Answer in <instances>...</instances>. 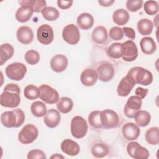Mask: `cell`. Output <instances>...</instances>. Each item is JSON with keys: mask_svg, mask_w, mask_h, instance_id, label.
Returning <instances> with one entry per match:
<instances>
[{"mask_svg": "<svg viewBox=\"0 0 159 159\" xmlns=\"http://www.w3.org/2000/svg\"><path fill=\"white\" fill-rule=\"evenodd\" d=\"M20 88L14 83L7 84L0 96L1 105L5 107L15 108L20 102Z\"/></svg>", "mask_w": 159, "mask_h": 159, "instance_id": "cell-1", "label": "cell"}, {"mask_svg": "<svg viewBox=\"0 0 159 159\" xmlns=\"http://www.w3.org/2000/svg\"><path fill=\"white\" fill-rule=\"evenodd\" d=\"M25 114L20 109H14L11 111H5L1 116V122L7 128H17L21 126L25 120Z\"/></svg>", "mask_w": 159, "mask_h": 159, "instance_id": "cell-2", "label": "cell"}, {"mask_svg": "<svg viewBox=\"0 0 159 159\" xmlns=\"http://www.w3.org/2000/svg\"><path fill=\"white\" fill-rule=\"evenodd\" d=\"M127 75L134 81L135 84L148 86L153 81L152 73L149 70L140 66L132 67L128 71Z\"/></svg>", "mask_w": 159, "mask_h": 159, "instance_id": "cell-3", "label": "cell"}, {"mask_svg": "<svg viewBox=\"0 0 159 159\" xmlns=\"http://www.w3.org/2000/svg\"><path fill=\"white\" fill-rule=\"evenodd\" d=\"M88 124L86 121L81 116H75L71 121V133L76 139H82L87 134Z\"/></svg>", "mask_w": 159, "mask_h": 159, "instance_id": "cell-4", "label": "cell"}, {"mask_svg": "<svg viewBox=\"0 0 159 159\" xmlns=\"http://www.w3.org/2000/svg\"><path fill=\"white\" fill-rule=\"evenodd\" d=\"M27 69L26 66L19 62H15L9 64L7 66L5 70L6 76L12 80L20 81L22 80L26 73Z\"/></svg>", "mask_w": 159, "mask_h": 159, "instance_id": "cell-5", "label": "cell"}, {"mask_svg": "<svg viewBox=\"0 0 159 159\" xmlns=\"http://www.w3.org/2000/svg\"><path fill=\"white\" fill-rule=\"evenodd\" d=\"M39 135L37 128L33 124L25 125L19 132V141L22 144H30L35 141Z\"/></svg>", "mask_w": 159, "mask_h": 159, "instance_id": "cell-6", "label": "cell"}, {"mask_svg": "<svg viewBox=\"0 0 159 159\" xmlns=\"http://www.w3.org/2000/svg\"><path fill=\"white\" fill-rule=\"evenodd\" d=\"M100 119L102 127L105 129L116 127L119 122L118 114L111 109H105L101 111Z\"/></svg>", "mask_w": 159, "mask_h": 159, "instance_id": "cell-7", "label": "cell"}, {"mask_svg": "<svg viewBox=\"0 0 159 159\" xmlns=\"http://www.w3.org/2000/svg\"><path fill=\"white\" fill-rule=\"evenodd\" d=\"M63 40L70 45H75L80 39V33L77 25L70 24L66 25L62 31Z\"/></svg>", "mask_w": 159, "mask_h": 159, "instance_id": "cell-8", "label": "cell"}, {"mask_svg": "<svg viewBox=\"0 0 159 159\" xmlns=\"http://www.w3.org/2000/svg\"><path fill=\"white\" fill-rule=\"evenodd\" d=\"M39 89L40 91V98L42 101L48 104H53L58 102L59 94L56 89L47 84H42Z\"/></svg>", "mask_w": 159, "mask_h": 159, "instance_id": "cell-9", "label": "cell"}, {"mask_svg": "<svg viewBox=\"0 0 159 159\" xmlns=\"http://www.w3.org/2000/svg\"><path fill=\"white\" fill-rule=\"evenodd\" d=\"M142 105V101L139 96L137 95L130 96L124 106V112L125 116L130 119L134 118L135 113L140 109Z\"/></svg>", "mask_w": 159, "mask_h": 159, "instance_id": "cell-10", "label": "cell"}, {"mask_svg": "<svg viewBox=\"0 0 159 159\" xmlns=\"http://www.w3.org/2000/svg\"><path fill=\"white\" fill-rule=\"evenodd\" d=\"M127 152L132 158L135 159H147L149 157L150 155L149 152L146 148L134 141L128 143Z\"/></svg>", "mask_w": 159, "mask_h": 159, "instance_id": "cell-11", "label": "cell"}, {"mask_svg": "<svg viewBox=\"0 0 159 159\" xmlns=\"http://www.w3.org/2000/svg\"><path fill=\"white\" fill-rule=\"evenodd\" d=\"M37 38L38 41L43 45H49L54 39L53 29L48 24L41 25L37 30Z\"/></svg>", "mask_w": 159, "mask_h": 159, "instance_id": "cell-12", "label": "cell"}, {"mask_svg": "<svg viewBox=\"0 0 159 159\" xmlns=\"http://www.w3.org/2000/svg\"><path fill=\"white\" fill-rule=\"evenodd\" d=\"M98 79L102 82H108L111 81L115 74V70L113 66L108 63L105 62L101 64L97 68Z\"/></svg>", "mask_w": 159, "mask_h": 159, "instance_id": "cell-13", "label": "cell"}, {"mask_svg": "<svg viewBox=\"0 0 159 159\" xmlns=\"http://www.w3.org/2000/svg\"><path fill=\"white\" fill-rule=\"evenodd\" d=\"M124 54L122 57L123 60L128 62L134 61L138 57V50L135 42L132 40H127L123 43Z\"/></svg>", "mask_w": 159, "mask_h": 159, "instance_id": "cell-14", "label": "cell"}, {"mask_svg": "<svg viewBox=\"0 0 159 159\" xmlns=\"http://www.w3.org/2000/svg\"><path fill=\"white\" fill-rule=\"evenodd\" d=\"M122 132L126 140H135L139 137L140 129L137 124L133 122H127L122 126Z\"/></svg>", "mask_w": 159, "mask_h": 159, "instance_id": "cell-15", "label": "cell"}, {"mask_svg": "<svg viewBox=\"0 0 159 159\" xmlns=\"http://www.w3.org/2000/svg\"><path fill=\"white\" fill-rule=\"evenodd\" d=\"M68 64V58L61 54H57L53 56L50 60V67L56 73H61L65 71Z\"/></svg>", "mask_w": 159, "mask_h": 159, "instance_id": "cell-16", "label": "cell"}, {"mask_svg": "<svg viewBox=\"0 0 159 159\" xmlns=\"http://www.w3.org/2000/svg\"><path fill=\"white\" fill-rule=\"evenodd\" d=\"M135 85L134 81L127 75L122 78L117 86V92L119 96H127Z\"/></svg>", "mask_w": 159, "mask_h": 159, "instance_id": "cell-17", "label": "cell"}, {"mask_svg": "<svg viewBox=\"0 0 159 159\" xmlns=\"http://www.w3.org/2000/svg\"><path fill=\"white\" fill-rule=\"evenodd\" d=\"M16 36L18 41L24 45L29 44L34 40L33 31L28 26L20 27L17 30Z\"/></svg>", "mask_w": 159, "mask_h": 159, "instance_id": "cell-18", "label": "cell"}, {"mask_svg": "<svg viewBox=\"0 0 159 159\" xmlns=\"http://www.w3.org/2000/svg\"><path fill=\"white\" fill-rule=\"evenodd\" d=\"M97 71L92 68H86L83 70L80 76L81 83L86 86H93L98 80Z\"/></svg>", "mask_w": 159, "mask_h": 159, "instance_id": "cell-19", "label": "cell"}, {"mask_svg": "<svg viewBox=\"0 0 159 159\" xmlns=\"http://www.w3.org/2000/svg\"><path fill=\"white\" fill-rule=\"evenodd\" d=\"M61 116L58 111L51 109H49L44 116V123L49 128L53 129L58 125L60 122Z\"/></svg>", "mask_w": 159, "mask_h": 159, "instance_id": "cell-20", "label": "cell"}, {"mask_svg": "<svg viewBox=\"0 0 159 159\" xmlns=\"http://www.w3.org/2000/svg\"><path fill=\"white\" fill-rule=\"evenodd\" d=\"M61 149L64 153L70 156H76L80 151V147L78 143L68 139L62 141Z\"/></svg>", "mask_w": 159, "mask_h": 159, "instance_id": "cell-21", "label": "cell"}, {"mask_svg": "<svg viewBox=\"0 0 159 159\" xmlns=\"http://www.w3.org/2000/svg\"><path fill=\"white\" fill-rule=\"evenodd\" d=\"M33 12L34 10L30 6H22L18 8L16 12V19L19 22H26L30 19Z\"/></svg>", "mask_w": 159, "mask_h": 159, "instance_id": "cell-22", "label": "cell"}, {"mask_svg": "<svg viewBox=\"0 0 159 159\" xmlns=\"http://www.w3.org/2000/svg\"><path fill=\"white\" fill-rule=\"evenodd\" d=\"M91 37L95 43L98 44H102L107 40V30L104 26L99 25L93 30Z\"/></svg>", "mask_w": 159, "mask_h": 159, "instance_id": "cell-23", "label": "cell"}, {"mask_svg": "<svg viewBox=\"0 0 159 159\" xmlns=\"http://www.w3.org/2000/svg\"><path fill=\"white\" fill-rule=\"evenodd\" d=\"M77 24L78 27L83 30H88L93 26L94 17L87 12H83L77 17Z\"/></svg>", "mask_w": 159, "mask_h": 159, "instance_id": "cell-24", "label": "cell"}, {"mask_svg": "<svg viewBox=\"0 0 159 159\" xmlns=\"http://www.w3.org/2000/svg\"><path fill=\"white\" fill-rule=\"evenodd\" d=\"M140 46L142 52L145 55L153 53L157 49V45L154 40L150 37L142 38L140 41Z\"/></svg>", "mask_w": 159, "mask_h": 159, "instance_id": "cell-25", "label": "cell"}, {"mask_svg": "<svg viewBox=\"0 0 159 159\" xmlns=\"http://www.w3.org/2000/svg\"><path fill=\"white\" fill-rule=\"evenodd\" d=\"M14 53V47L8 43H3L0 47V65H2L9 59L12 57Z\"/></svg>", "mask_w": 159, "mask_h": 159, "instance_id": "cell-26", "label": "cell"}, {"mask_svg": "<svg viewBox=\"0 0 159 159\" xmlns=\"http://www.w3.org/2000/svg\"><path fill=\"white\" fill-rule=\"evenodd\" d=\"M130 19L129 12L124 9L116 10L112 15V19L114 23L119 25H124L127 24Z\"/></svg>", "mask_w": 159, "mask_h": 159, "instance_id": "cell-27", "label": "cell"}, {"mask_svg": "<svg viewBox=\"0 0 159 159\" xmlns=\"http://www.w3.org/2000/svg\"><path fill=\"white\" fill-rule=\"evenodd\" d=\"M73 107V102L72 99L68 97H61L59 98L57 108L58 111L63 114H67L70 112Z\"/></svg>", "mask_w": 159, "mask_h": 159, "instance_id": "cell-28", "label": "cell"}, {"mask_svg": "<svg viewBox=\"0 0 159 159\" xmlns=\"http://www.w3.org/2000/svg\"><path fill=\"white\" fill-rule=\"evenodd\" d=\"M134 119L138 126L143 127L148 125L150 122L151 116L147 111L139 110L135 113Z\"/></svg>", "mask_w": 159, "mask_h": 159, "instance_id": "cell-29", "label": "cell"}, {"mask_svg": "<svg viewBox=\"0 0 159 159\" xmlns=\"http://www.w3.org/2000/svg\"><path fill=\"white\" fill-rule=\"evenodd\" d=\"M124 54V47L122 43L116 42L112 43L107 50V55L114 59H118Z\"/></svg>", "mask_w": 159, "mask_h": 159, "instance_id": "cell-30", "label": "cell"}, {"mask_svg": "<svg viewBox=\"0 0 159 159\" xmlns=\"http://www.w3.org/2000/svg\"><path fill=\"white\" fill-rule=\"evenodd\" d=\"M137 30L142 35H150L153 29L152 22L148 19H142L139 20L137 25Z\"/></svg>", "mask_w": 159, "mask_h": 159, "instance_id": "cell-31", "label": "cell"}, {"mask_svg": "<svg viewBox=\"0 0 159 159\" xmlns=\"http://www.w3.org/2000/svg\"><path fill=\"white\" fill-rule=\"evenodd\" d=\"M19 3L22 6H30L35 12H42V10L46 7L47 2L43 0H25L19 1Z\"/></svg>", "mask_w": 159, "mask_h": 159, "instance_id": "cell-32", "label": "cell"}, {"mask_svg": "<svg viewBox=\"0 0 159 159\" xmlns=\"http://www.w3.org/2000/svg\"><path fill=\"white\" fill-rule=\"evenodd\" d=\"M30 111L32 114L37 117L45 116L47 112L45 104L43 102L39 101H35L31 104Z\"/></svg>", "mask_w": 159, "mask_h": 159, "instance_id": "cell-33", "label": "cell"}, {"mask_svg": "<svg viewBox=\"0 0 159 159\" xmlns=\"http://www.w3.org/2000/svg\"><path fill=\"white\" fill-rule=\"evenodd\" d=\"M146 141L150 145H155L159 143V134H158V127H153L148 129L145 135Z\"/></svg>", "mask_w": 159, "mask_h": 159, "instance_id": "cell-34", "label": "cell"}, {"mask_svg": "<svg viewBox=\"0 0 159 159\" xmlns=\"http://www.w3.org/2000/svg\"><path fill=\"white\" fill-rule=\"evenodd\" d=\"M109 152L107 146L101 143L94 144L91 148V153L96 158H103L109 153Z\"/></svg>", "mask_w": 159, "mask_h": 159, "instance_id": "cell-35", "label": "cell"}, {"mask_svg": "<svg viewBox=\"0 0 159 159\" xmlns=\"http://www.w3.org/2000/svg\"><path fill=\"white\" fill-rule=\"evenodd\" d=\"M24 95L29 100H34L40 98V91L37 86L33 84H29L24 88Z\"/></svg>", "mask_w": 159, "mask_h": 159, "instance_id": "cell-36", "label": "cell"}, {"mask_svg": "<svg viewBox=\"0 0 159 159\" xmlns=\"http://www.w3.org/2000/svg\"><path fill=\"white\" fill-rule=\"evenodd\" d=\"M41 12L43 17L48 21H54L57 20L60 16L58 11L56 8L51 6L45 7Z\"/></svg>", "mask_w": 159, "mask_h": 159, "instance_id": "cell-37", "label": "cell"}, {"mask_svg": "<svg viewBox=\"0 0 159 159\" xmlns=\"http://www.w3.org/2000/svg\"><path fill=\"white\" fill-rule=\"evenodd\" d=\"M101 111H92L88 116V122L89 124L95 129H101L102 124L100 119Z\"/></svg>", "mask_w": 159, "mask_h": 159, "instance_id": "cell-38", "label": "cell"}, {"mask_svg": "<svg viewBox=\"0 0 159 159\" xmlns=\"http://www.w3.org/2000/svg\"><path fill=\"white\" fill-rule=\"evenodd\" d=\"M24 58L27 63L34 65L39 63L40 56L37 51L35 50H30L25 53Z\"/></svg>", "mask_w": 159, "mask_h": 159, "instance_id": "cell-39", "label": "cell"}, {"mask_svg": "<svg viewBox=\"0 0 159 159\" xmlns=\"http://www.w3.org/2000/svg\"><path fill=\"white\" fill-rule=\"evenodd\" d=\"M143 9L148 15H155L158 12V4L156 1H147L144 3Z\"/></svg>", "mask_w": 159, "mask_h": 159, "instance_id": "cell-40", "label": "cell"}, {"mask_svg": "<svg viewBox=\"0 0 159 159\" xmlns=\"http://www.w3.org/2000/svg\"><path fill=\"white\" fill-rule=\"evenodd\" d=\"M143 1L141 0H128L126 2V7L130 12H136L141 9Z\"/></svg>", "mask_w": 159, "mask_h": 159, "instance_id": "cell-41", "label": "cell"}, {"mask_svg": "<svg viewBox=\"0 0 159 159\" xmlns=\"http://www.w3.org/2000/svg\"><path fill=\"white\" fill-rule=\"evenodd\" d=\"M109 37L114 40H121L124 37L122 29L117 26L112 27L109 30Z\"/></svg>", "mask_w": 159, "mask_h": 159, "instance_id": "cell-42", "label": "cell"}, {"mask_svg": "<svg viewBox=\"0 0 159 159\" xmlns=\"http://www.w3.org/2000/svg\"><path fill=\"white\" fill-rule=\"evenodd\" d=\"M27 157L29 159H45L47 158L45 153L42 150L39 149H35L29 152Z\"/></svg>", "mask_w": 159, "mask_h": 159, "instance_id": "cell-43", "label": "cell"}, {"mask_svg": "<svg viewBox=\"0 0 159 159\" xmlns=\"http://www.w3.org/2000/svg\"><path fill=\"white\" fill-rule=\"evenodd\" d=\"M122 31H123V34L128 39H129L132 40L135 39V32L132 28L129 27H124L122 28Z\"/></svg>", "mask_w": 159, "mask_h": 159, "instance_id": "cell-44", "label": "cell"}, {"mask_svg": "<svg viewBox=\"0 0 159 159\" xmlns=\"http://www.w3.org/2000/svg\"><path fill=\"white\" fill-rule=\"evenodd\" d=\"M73 3V1H61L58 0L57 1V5L58 7L61 9H67L70 8Z\"/></svg>", "mask_w": 159, "mask_h": 159, "instance_id": "cell-45", "label": "cell"}, {"mask_svg": "<svg viewBox=\"0 0 159 159\" xmlns=\"http://www.w3.org/2000/svg\"><path fill=\"white\" fill-rule=\"evenodd\" d=\"M148 92V89L147 88H143L141 87H138L135 89V93L137 96H139L142 99H144L145 96H147V93Z\"/></svg>", "mask_w": 159, "mask_h": 159, "instance_id": "cell-46", "label": "cell"}, {"mask_svg": "<svg viewBox=\"0 0 159 159\" xmlns=\"http://www.w3.org/2000/svg\"><path fill=\"white\" fill-rule=\"evenodd\" d=\"M114 0H99L98 1V3L103 7H109L111 6L114 2Z\"/></svg>", "mask_w": 159, "mask_h": 159, "instance_id": "cell-47", "label": "cell"}, {"mask_svg": "<svg viewBox=\"0 0 159 159\" xmlns=\"http://www.w3.org/2000/svg\"><path fill=\"white\" fill-rule=\"evenodd\" d=\"M50 158H63L64 157L61 155H60V154H58V153H55V154L53 155Z\"/></svg>", "mask_w": 159, "mask_h": 159, "instance_id": "cell-48", "label": "cell"}]
</instances>
